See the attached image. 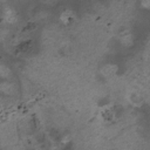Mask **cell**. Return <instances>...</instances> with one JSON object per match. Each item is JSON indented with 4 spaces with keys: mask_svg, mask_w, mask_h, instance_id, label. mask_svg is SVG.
Returning <instances> with one entry per match:
<instances>
[{
    "mask_svg": "<svg viewBox=\"0 0 150 150\" xmlns=\"http://www.w3.org/2000/svg\"><path fill=\"white\" fill-rule=\"evenodd\" d=\"M117 71H118V67L115 63H105L100 69V74L103 77H112L117 74Z\"/></svg>",
    "mask_w": 150,
    "mask_h": 150,
    "instance_id": "5",
    "label": "cell"
},
{
    "mask_svg": "<svg viewBox=\"0 0 150 150\" xmlns=\"http://www.w3.org/2000/svg\"><path fill=\"white\" fill-rule=\"evenodd\" d=\"M139 6L145 11H150V0H139Z\"/></svg>",
    "mask_w": 150,
    "mask_h": 150,
    "instance_id": "8",
    "label": "cell"
},
{
    "mask_svg": "<svg viewBox=\"0 0 150 150\" xmlns=\"http://www.w3.org/2000/svg\"><path fill=\"white\" fill-rule=\"evenodd\" d=\"M120 42L123 47L125 48H129L134 45L135 42V38H134V34L129 30V29H123L121 33H120Z\"/></svg>",
    "mask_w": 150,
    "mask_h": 150,
    "instance_id": "4",
    "label": "cell"
},
{
    "mask_svg": "<svg viewBox=\"0 0 150 150\" xmlns=\"http://www.w3.org/2000/svg\"><path fill=\"white\" fill-rule=\"evenodd\" d=\"M59 20L63 26H69L76 20V13L73 9H64L61 12Z\"/></svg>",
    "mask_w": 150,
    "mask_h": 150,
    "instance_id": "3",
    "label": "cell"
},
{
    "mask_svg": "<svg viewBox=\"0 0 150 150\" xmlns=\"http://www.w3.org/2000/svg\"><path fill=\"white\" fill-rule=\"evenodd\" d=\"M0 90L4 95L6 96H12L15 94L16 91V87L14 83H12L9 80H4L1 83H0Z\"/></svg>",
    "mask_w": 150,
    "mask_h": 150,
    "instance_id": "6",
    "label": "cell"
},
{
    "mask_svg": "<svg viewBox=\"0 0 150 150\" xmlns=\"http://www.w3.org/2000/svg\"><path fill=\"white\" fill-rule=\"evenodd\" d=\"M12 75H13V73H12V70L9 69V67H8L7 64L2 63V64L0 66V77H1L2 80H11V79H12Z\"/></svg>",
    "mask_w": 150,
    "mask_h": 150,
    "instance_id": "7",
    "label": "cell"
},
{
    "mask_svg": "<svg viewBox=\"0 0 150 150\" xmlns=\"http://www.w3.org/2000/svg\"><path fill=\"white\" fill-rule=\"evenodd\" d=\"M127 101L135 108H139L144 104V97L138 91L135 90H131L127 94Z\"/></svg>",
    "mask_w": 150,
    "mask_h": 150,
    "instance_id": "2",
    "label": "cell"
},
{
    "mask_svg": "<svg viewBox=\"0 0 150 150\" xmlns=\"http://www.w3.org/2000/svg\"><path fill=\"white\" fill-rule=\"evenodd\" d=\"M1 16H2V21H4L5 23H8V25L15 23V22L18 21V19H19L18 12H16L13 7H9V6L4 7Z\"/></svg>",
    "mask_w": 150,
    "mask_h": 150,
    "instance_id": "1",
    "label": "cell"
},
{
    "mask_svg": "<svg viewBox=\"0 0 150 150\" xmlns=\"http://www.w3.org/2000/svg\"><path fill=\"white\" fill-rule=\"evenodd\" d=\"M122 1H127V0H122Z\"/></svg>",
    "mask_w": 150,
    "mask_h": 150,
    "instance_id": "9",
    "label": "cell"
}]
</instances>
